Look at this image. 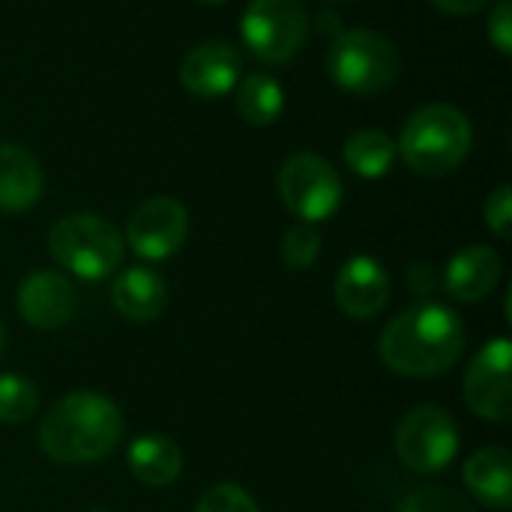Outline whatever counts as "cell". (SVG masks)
Listing matches in <instances>:
<instances>
[{
  "instance_id": "5bb4252c",
  "label": "cell",
  "mask_w": 512,
  "mask_h": 512,
  "mask_svg": "<svg viewBox=\"0 0 512 512\" xmlns=\"http://www.w3.org/2000/svg\"><path fill=\"white\" fill-rule=\"evenodd\" d=\"M501 270L504 261L495 249L483 243L465 246L450 258L444 270V291L459 303H480L498 288Z\"/></svg>"
},
{
  "instance_id": "ac0fdd59",
  "label": "cell",
  "mask_w": 512,
  "mask_h": 512,
  "mask_svg": "<svg viewBox=\"0 0 512 512\" xmlns=\"http://www.w3.org/2000/svg\"><path fill=\"white\" fill-rule=\"evenodd\" d=\"M132 477L150 489H165L183 474V450L168 435H138L126 450Z\"/></svg>"
},
{
  "instance_id": "83f0119b",
  "label": "cell",
  "mask_w": 512,
  "mask_h": 512,
  "mask_svg": "<svg viewBox=\"0 0 512 512\" xmlns=\"http://www.w3.org/2000/svg\"><path fill=\"white\" fill-rule=\"evenodd\" d=\"M3 351H6V327L0 321V357H3Z\"/></svg>"
},
{
  "instance_id": "5b68a950",
  "label": "cell",
  "mask_w": 512,
  "mask_h": 512,
  "mask_svg": "<svg viewBox=\"0 0 512 512\" xmlns=\"http://www.w3.org/2000/svg\"><path fill=\"white\" fill-rule=\"evenodd\" d=\"M327 72L336 87L354 96H372L390 87L399 75L396 45L369 27L342 30L327 54Z\"/></svg>"
},
{
  "instance_id": "ba28073f",
  "label": "cell",
  "mask_w": 512,
  "mask_h": 512,
  "mask_svg": "<svg viewBox=\"0 0 512 512\" xmlns=\"http://www.w3.org/2000/svg\"><path fill=\"white\" fill-rule=\"evenodd\" d=\"M396 453L417 474H438L459 456V426L435 405L411 408L396 426Z\"/></svg>"
},
{
  "instance_id": "603a6c76",
  "label": "cell",
  "mask_w": 512,
  "mask_h": 512,
  "mask_svg": "<svg viewBox=\"0 0 512 512\" xmlns=\"http://www.w3.org/2000/svg\"><path fill=\"white\" fill-rule=\"evenodd\" d=\"M321 255V234L315 225L300 222L285 231L282 237V261L294 270H309Z\"/></svg>"
},
{
  "instance_id": "d6986e66",
  "label": "cell",
  "mask_w": 512,
  "mask_h": 512,
  "mask_svg": "<svg viewBox=\"0 0 512 512\" xmlns=\"http://www.w3.org/2000/svg\"><path fill=\"white\" fill-rule=\"evenodd\" d=\"M396 141L387 135V132H381V129H360V132H354L348 141H345V147H342V156H345V165L357 174V177H363V180H378V177H384L390 168H393V162H396Z\"/></svg>"
},
{
  "instance_id": "7402d4cb",
  "label": "cell",
  "mask_w": 512,
  "mask_h": 512,
  "mask_svg": "<svg viewBox=\"0 0 512 512\" xmlns=\"http://www.w3.org/2000/svg\"><path fill=\"white\" fill-rule=\"evenodd\" d=\"M396 512H477L474 504L447 486H420L399 501Z\"/></svg>"
},
{
  "instance_id": "277c9868",
  "label": "cell",
  "mask_w": 512,
  "mask_h": 512,
  "mask_svg": "<svg viewBox=\"0 0 512 512\" xmlns=\"http://www.w3.org/2000/svg\"><path fill=\"white\" fill-rule=\"evenodd\" d=\"M123 234L96 213H69L48 231V252L66 273L99 282L123 261Z\"/></svg>"
},
{
  "instance_id": "6da1fadb",
  "label": "cell",
  "mask_w": 512,
  "mask_h": 512,
  "mask_svg": "<svg viewBox=\"0 0 512 512\" xmlns=\"http://www.w3.org/2000/svg\"><path fill=\"white\" fill-rule=\"evenodd\" d=\"M381 360L405 378H438L465 354V324L444 303H414L381 333Z\"/></svg>"
},
{
  "instance_id": "9c48e42d",
  "label": "cell",
  "mask_w": 512,
  "mask_h": 512,
  "mask_svg": "<svg viewBox=\"0 0 512 512\" xmlns=\"http://www.w3.org/2000/svg\"><path fill=\"white\" fill-rule=\"evenodd\" d=\"M465 405L489 423L512 417V345L507 336L486 342L465 369Z\"/></svg>"
},
{
  "instance_id": "cb8c5ba5",
  "label": "cell",
  "mask_w": 512,
  "mask_h": 512,
  "mask_svg": "<svg viewBox=\"0 0 512 512\" xmlns=\"http://www.w3.org/2000/svg\"><path fill=\"white\" fill-rule=\"evenodd\" d=\"M195 512H261L255 498L237 483H213L198 498Z\"/></svg>"
},
{
  "instance_id": "9a60e30c",
  "label": "cell",
  "mask_w": 512,
  "mask_h": 512,
  "mask_svg": "<svg viewBox=\"0 0 512 512\" xmlns=\"http://www.w3.org/2000/svg\"><path fill=\"white\" fill-rule=\"evenodd\" d=\"M111 303L123 318L150 324L168 306V285L150 267H126L111 282Z\"/></svg>"
},
{
  "instance_id": "4fadbf2b",
  "label": "cell",
  "mask_w": 512,
  "mask_h": 512,
  "mask_svg": "<svg viewBox=\"0 0 512 512\" xmlns=\"http://www.w3.org/2000/svg\"><path fill=\"white\" fill-rule=\"evenodd\" d=\"M240 54L228 42H201L180 63L183 87L198 99H219L240 81Z\"/></svg>"
},
{
  "instance_id": "44dd1931",
  "label": "cell",
  "mask_w": 512,
  "mask_h": 512,
  "mask_svg": "<svg viewBox=\"0 0 512 512\" xmlns=\"http://www.w3.org/2000/svg\"><path fill=\"white\" fill-rule=\"evenodd\" d=\"M39 411V390L30 378L0 372V423L21 426Z\"/></svg>"
},
{
  "instance_id": "8fae6325",
  "label": "cell",
  "mask_w": 512,
  "mask_h": 512,
  "mask_svg": "<svg viewBox=\"0 0 512 512\" xmlns=\"http://www.w3.org/2000/svg\"><path fill=\"white\" fill-rule=\"evenodd\" d=\"M18 315L36 330H60L75 318L78 294L69 276L57 270H33L18 285Z\"/></svg>"
},
{
  "instance_id": "ffe728a7",
  "label": "cell",
  "mask_w": 512,
  "mask_h": 512,
  "mask_svg": "<svg viewBox=\"0 0 512 512\" xmlns=\"http://www.w3.org/2000/svg\"><path fill=\"white\" fill-rule=\"evenodd\" d=\"M285 108V93L282 84L267 75V72H252L237 93V111L246 123L252 126H270L279 120Z\"/></svg>"
},
{
  "instance_id": "e0dca14e",
  "label": "cell",
  "mask_w": 512,
  "mask_h": 512,
  "mask_svg": "<svg viewBox=\"0 0 512 512\" xmlns=\"http://www.w3.org/2000/svg\"><path fill=\"white\" fill-rule=\"evenodd\" d=\"M465 489L486 507L504 512L512 504V456L504 447L477 450L462 468Z\"/></svg>"
},
{
  "instance_id": "3957f363",
  "label": "cell",
  "mask_w": 512,
  "mask_h": 512,
  "mask_svg": "<svg viewBox=\"0 0 512 512\" xmlns=\"http://www.w3.org/2000/svg\"><path fill=\"white\" fill-rule=\"evenodd\" d=\"M474 129L465 111L447 102H432L414 111L396 141L405 165L420 177H444L471 153Z\"/></svg>"
},
{
  "instance_id": "7a4b0ae2",
  "label": "cell",
  "mask_w": 512,
  "mask_h": 512,
  "mask_svg": "<svg viewBox=\"0 0 512 512\" xmlns=\"http://www.w3.org/2000/svg\"><path fill=\"white\" fill-rule=\"evenodd\" d=\"M123 438L120 408L96 390H72L39 423V447L57 465H90L117 450Z\"/></svg>"
},
{
  "instance_id": "f1b7e54d",
  "label": "cell",
  "mask_w": 512,
  "mask_h": 512,
  "mask_svg": "<svg viewBox=\"0 0 512 512\" xmlns=\"http://www.w3.org/2000/svg\"><path fill=\"white\" fill-rule=\"evenodd\" d=\"M198 3H225V0H198Z\"/></svg>"
},
{
  "instance_id": "8992f818",
  "label": "cell",
  "mask_w": 512,
  "mask_h": 512,
  "mask_svg": "<svg viewBox=\"0 0 512 512\" xmlns=\"http://www.w3.org/2000/svg\"><path fill=\"white\" fill-rule=\"evenodd\" d=\"M279 195L285 207L309 225L330 219L342 204L339 171L318 153H294L279 168Z\"/></svg>"
},
{
  "instance_id": "4316f807",
  "label": "cell",
  "mask_w": 512,
  "mask_h": 512,
  "mask_svg": "<svg viewBox=\"0 0 512 512\" xmlns=\"http://www.w3.org/2000/svg\"><path fill=\"white\" fill-rule=\"evenodd\" d=\"M438 9L450 12V15H474L480 9H486L492 0H432Z\"/></svg>"
},
{
  "instance_id": "30bf717a",
  "label": "cell",
  "mask_w": 512,
  "mask_h": 512,
  "mask_svg": "<svg viewBox=\"0 0 512 512\" xmlns=\"http://www.w3.org/2000/svg\"><path fill=\"white\" fill-rule=\"evenodd\" d=\"M189 234V213L177 198H147L126 222L123 243L144 261H168L177 255Z\"/></svg>"
},
{
  "instance_id": "7c38bea8",
  "label": "cell",
  "mask_w": 512,
  "mask_h": 512,
  "mask_svg": "<svg viewBox=\"0 0 512 512\" xmlns=\"http://www.w3.org/2000/svg\"><path fill=\"white\" fill-rule=\"evenodd\" d=\"M336 306L354 318V321H369L381 315L390 303V276L381 267L378 258L372 255H354L339 267L336 285Z\"/></svg>"
},
{
  "instance_id": "2e32d148",
  "label": "cell",
  "mask_w": 512,
  "mask_h": 512,
  "mask_svg": "<svg viewBox=\"0 0 512 512\" xmlns=\"http://www.w3.org/2000/svg\"><path fill=\"white\" fill-rule=\"evenodd\" d=\"M45 189L36 156L18 144H0V213L30 210Z\"/></svg>"
},
{
  "instance_id": "52a82bcc",
  "label": "cell",
  "mask_w": 512,
  "mask_h": 512,
  "mask_svg": "<svg viewBox=\"0 0 512 512\" xmlns=\"http://www.w3.org/2000/svg\"><path fill=\"white\" fill-rule=\"evenodd\" d=\"M243 42L264 63L291 60L309 39V15L300 0H252L240 24Z\"/></svg>"
},
{
  "instance_id": "d4e9b609",
  "label": "cell",
  "mask_w": 512,
  "mask_h": 512,
  "mask_svg": "<svg viewBox=\"0 0 512 512\" xmlns=\"http://www.w3.org/2000/svg\"><path fill=\"white\" fill-rule=\"evenodd\" d=\"M483 216H486V225H489V231H492L495 237H501V240H510V234H512V189L507 186V183H504V186H498V189L489 195Z\"/></svg>"
},
{
  "instance_id": "f546056e",
  "label": "cell",
  "mask_w": 512,
  "mask_h": 512,
  "mask_svg": "<svg viewBox=\"0 0 512 512\" xmlns=\"http://www.w3.org/2000/svg\"><path fill=\"white\" fill-rule=\"evenodd\" d=\"M336 3H339V0H336Z\"/></svg>"
},
{
  "instance_id": "484cf974",
  "label": "cell",
  "mask_w": 512,
  "mask_h": 512,
  "mask_svg": "<svg viewBox=\"0 0 512 512\" xmlns=\"http://www.w3.org/2000/svg\"><path fill=\"white\" fill-rule=\"evenodd\" d=\"M486 33L492 39V45L501 54H512V6L510 0H498L489 12V24Z\"/></svg>"
}]
</instances>
